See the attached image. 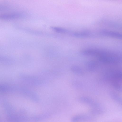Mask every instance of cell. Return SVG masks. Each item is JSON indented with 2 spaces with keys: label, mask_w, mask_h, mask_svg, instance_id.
I'll use <instances>...</instances> for the list:
<instances>
[{
  "label": "cell",
  "mask_w": 122,
  "mask_h": 122,
  "mask_svg": "<svg viewBox=\"0 0 122 122\" xmlns=\"http://www.w3.org/2000/svg\"><path fill=\"white\" fill-rule=\"evenodd\" d=\"M79 99L81 102L91 107L92 108L100 106L98 103L89 97L82 96L79 98Z\"/></svg>",
  "instance_id": "obj_3"
},
{
  "label": "cell",
  "mask_w": 122,
  "mask_h": 122,
  "mask_svg": "<svg viewBox=\"0 0 122 122\" xmlns=\"http://www.w3.org/2000/svg\"><path fill=\"white\" fill-rule=\"evenodd\" d=\"M99 60L102 62L107 64H118L121 60L119 56L113 53L104 52L99 56Z\"/></svg>",
  "instance_id": "obj_1"
},
{
  "label": "cell",
  "mask_w": 122,
  "mask_h": 122,
  "mask_svg": "<svg viewBox=\"0 0 122 122\" xmlns=\"http://www.w3.org/2000/svg\"><path fill=\"white\" fill-rule=\"evenodd\" d=\"M91 111L92 112L96 114H101L104 112L103 109L100 106L92 108Z\"/></svg>",
  "instance_id": "obj_7"
},
{
  "label": "cell",
  "mask_w": 122,
  "mask_h": 122,
  "mask_svg": "<svg viewBox=\"0 0 122 122\" xmlns=\"http://www.w3.org/2000/svg\"><path fill=\"white\" fill-rule=\"evenodd\" d=\"M110 95L112 98L116 102L119 103H122V99L118 94L112 92L110 93Z\"/></svg>",
  "instance_id": "obj_6"
},
{
  "label": "cell",
  "mask_w": 122,
  "mask_h": 122,
  "mask_svg": "<svg viewBox=\"0 0 122 122\" xmlns=\"http://www.w3.org/2000/svg\"><path fill=\"white\" fill-rule=\"evenodd\" d=\"M86 65L87 70L90 71H95L97 67V64L93 61H89L87 62Z\"/></svg>",
  "instance_id": "obj_4"
},
{
  "label": "cell",
  "mask_w": 122,
  "mask_h": 122,
  "mask_svg": "<svg viewBox=\"0 0 122 122\" xmlns=\"http://www.w3.org/2000/svg\"><path fill=\"white\" fill-rule=\"evenodd\" d=\"M71 69L73 72L77 75L82 76L84 74L83 70L79 66L74 65L71 66Z\"/></svg>",
  "instance_id": "obj_5"
},
{
  "label": "cell",
  "mask_w": 122,
  "mask_h": 122,
  "mask_svg": "<svg viewBox=\"0 0 122 122\" xmlns=\"http://www.w3.org/2000/svg\"><path fill=\"white\" fill-rule=\"evenodd\" d=\"M93 118L85 114H78L75 116L71 119L72 122H87L92 121Z\"/></svg>",
  "instance_id": "obj_2"
}]
</instances>
